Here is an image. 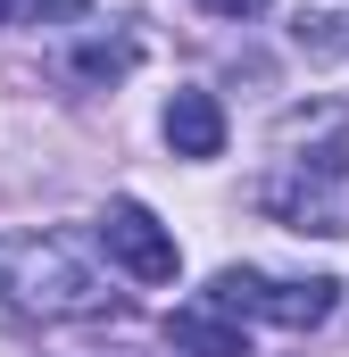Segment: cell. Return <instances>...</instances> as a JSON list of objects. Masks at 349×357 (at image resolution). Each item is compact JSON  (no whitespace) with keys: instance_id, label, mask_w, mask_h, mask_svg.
<instances>
[{"instance_id":"cell-9","label":"cell","mask_w":349,"mask_h":357,"mask_svg":"<svg viewBox=\"0 0 349 357\" xmlns=\"http://www.w3.org/2000/svg\"><path fill=\"white\" fill-rule=\"evenodd\" d=\"M0 25H8V0H0Z\"/></svg>"},{"instance_id":"cell-4","label":"cell","mask_w":349,"mask_h":357,"mask_svg":"<svg viewBox=\"0 0 349 357\" xmlns=\"http://www.w3.org/2000/svg\"><path fill=\"white\" fill-rule=\"evenodd\" d=\"M167 341H174L183 357H250V333H242L225 307H208V299L174 307V316H167Z\"/></svg>"},{"instance_id":"cell-7","label":"cell","mask_w":349,"mask_h":357,"mask_svg":"<svg viewBox=\"0 0 349 357\" xmlns=\"http://www.w3.org/2000/svg\"><path fill=\"white\" fill-rule=\"evenodd\" d=\"M91 0H8V17H25V25H75Z\"/></svg>"},{"instance_id":"cell-3","label":"cell","mask_w":349,"mask_h":357,"mask_svg":"<svg viewBox=\"0 0 349 357\" xmlns=\"http://www.w3.org/2000/svg\"><path fill=\"white\" fill-rule=\"evenodd\" d=\"M100 250L133 274V282H174V266H183L174 233L142 208V199H108V216H100Z\"/></svg>"},{"instance_id":"cell-5","label":"cell","mask_w":349,"mask_h":357,"mask_svg":"<svg viewBox=\"0 0 349 357\" xmlns=\"http://www.w3.org/2000/svg\"><path fill=\"white\" fill-rule=\"evenodd\" d=\"M167 142H174V158H225V108L208 91H174L167 100Z\"/></svg>"},{"instance_id":"cell-2","label":"cell","mask_w":349,"mask_h":357,"mask_svg":"<svg viewBox=\"0 0 349 357\" xmlns=\"http://www.w3.org/2000/svg\"><path fill=\"white\" fill-rule=\"evenodd\" d=\"M208 307H225L233 324H242V316H266V324H283V333H316V324L341 307V282H333V274L266 282L258 266H225L216 282H208Z\"/></svg>"},{"instance_id":"cell-1","label":"cell","mask_w":349,"mask_h":357,"mask_svg":"<svg viewBox=\"0 0 349 357\" xmlns=\"http://www.w3.org/2000/svg\"><path fill=\"white\" fill-rule=\"evenodd\" d=\"M0 299H17L34 316H91V307H108V282L59 233H8L0 241Z\"/></svg>"},{"instance_id":"cell-8","label":"cell","mask_w":349,"mask_h":357,"mask_svg":"<svg viewBox=\"0 0 349 357\" xmlns=\"http://www.w3.org/2000/svg\"><path fill=\"white\" fill-rule=\"evenodd\" d=\"M200 8H208V17H258L266 0H200Z\"/></svg>"},{"instance_id":"cell-6","label":"cell","mask_w":349,"mask_h":357,"mask_svg":"<svg viewBox=\"0 0 349 357\" xmlns=\"http://www.w3.org/2000/svg\"><path fill=\"white\" fill-rule=\"evenodd\" d=\"M133 67V42H91V50H75V75H91V84H117Z\"/></svg>"}]
</instances>
